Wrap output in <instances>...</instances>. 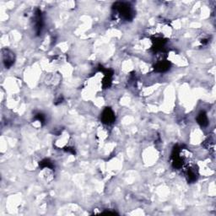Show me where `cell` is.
<instances>
[{"label": "cell", "instance_id": "6da1fadb", "mask_svg": "<svg viewBox=\"0 0 216 216\" xmlns=\"http://www.w3.org/2000/svg\"><path fill=\"white\" fill-rule=\"evenodd\" d=\"M115 119V117H114V113L113 111L110 109V108H107L104 111H103V114H102V120L105 123H113Z\"/></svg>", "mask_w": 216, "mask_h": 216}, {"label": "cell", "instance_id": "7a4b0ae2", "mask_svg": "<svg viewBox=\"0 0 216 216\" xmlns=\"http://www.w3.org/2000/svg\"><path fill=\"white\" fill-rule=\"evenodd\" d=\"M198 123H200L202 126H206L208 124V118H207V116L204 112L199 114L198 117Z\"/></svg>", "mask_w": 216, "mask_h": 216}, {"label": "cell", "instance_id": "3957f363", "mask_svg": "<svg viewBox=\"0 0 216 216\" xmlns=\"http://www.w3.org/2000/svg\"><path fill=\"white\" fill-rule=\"evenodd\" d=\"M168 68H169V64L165 62H161L156 66V69H159L160 71H165V70L168 69Z\"/></svg>", "mask_w": 216, "mask_h": 216}]
</instances>
